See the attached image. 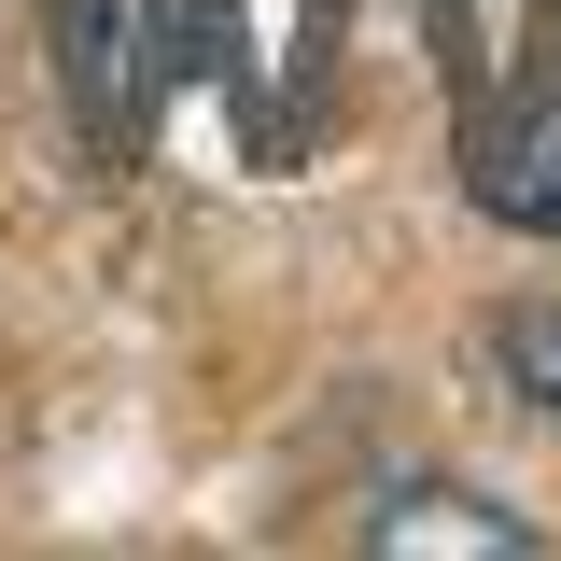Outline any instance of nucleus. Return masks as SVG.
Returning <instances> with one entry per match:
<instances>
[{"instance_id":"obj_1","label":"nucleus","mask_w":561,"mask_h":561,"mask_svg":"<svg viewBox=\"0 0 561 561\" xmlns=\"http://www.w3.org/2000/svg\"><path fill=\"white\" fill-rule=\"evenodd\" d=\"M463 169H478V197L505 210V225L561 239V84H534L519 113H491V127L463 140Z\"/></svg>"},{"instance_id":"obj_2","label":"nucleus","mask_w":561,"mask_h":561,"mask_svg":"<svg viewBox=\"0 0 561 561\" xmlns=\"http://www.w3.org/2000/svg\"><path fill=\"white\" fill-rule=\"evenodd\" d=\"M365 548H534V519H505V505H478V491H408V505H379L365 519Z\"/></svg>"},{"instance_id":"obj_3","label":"nucleus","mask_w":561,"mask_h":561,"mask_svg":"<svg viewBox=\"0 0 561 561\" xmlns=\"http://www.w3.org/2000/svg\"><path fill=\"white\" fill-rule=\"evenodd\" d=\"M491 365L534 393V421H561V309H505L491 323Z\"/></svg>"}]
</instances>
